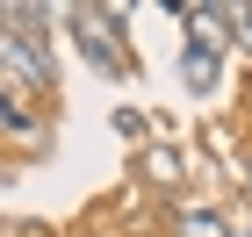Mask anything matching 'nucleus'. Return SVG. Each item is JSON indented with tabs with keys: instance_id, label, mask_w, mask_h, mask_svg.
I'll list each match as a JSON object with an SVG mask.
<instances>
[{
	"instance_id": "f257e3e1",
	"label": "nucleus",
	"mask_w": 252,
	"mask_h": 237,
	"mask_svg": "<svg viewBox=\"0 0 252 237\" xmlns=\"http://www.w3.org/2000/svg\"><path fill=\"white\" fill-rule=\"evenodd\" d=\"M65 22H72V43H79L87 65H101L108 79L130 72V58H123V43H116V7H72Z\"/></svg>"
},
{
	"instance_id": "f03ea898",
	"label": "nucleus",
	"mask_w": 252,
	"mask_h": 237,
	"mask_svg": "<svg viewBox=\"0 0 252 237\" xmlns=\"http://www.w3.org/2000/svg\"><path fill=\"white\" fill-rule=\"evenodd\" d=\"M180 237H231L216 209H180Z\"/></svg>"
},
{
	"instance_id": "7ed1b4c3",
	"label": "nucleus",
	"mask_w": 252,
	"mask_h": 237,
	"mask_svg": "<svg viewBox=\"0 0 252 237\" xmlns=\"http://www.w3.org/2000/svg\"><path fill=\"white\" fill-rule=\"evenodd\" d=\"M188 86H194V94H209V86H216V51H202V43L188 51Z\"/></svg>"
}]
</instances>
